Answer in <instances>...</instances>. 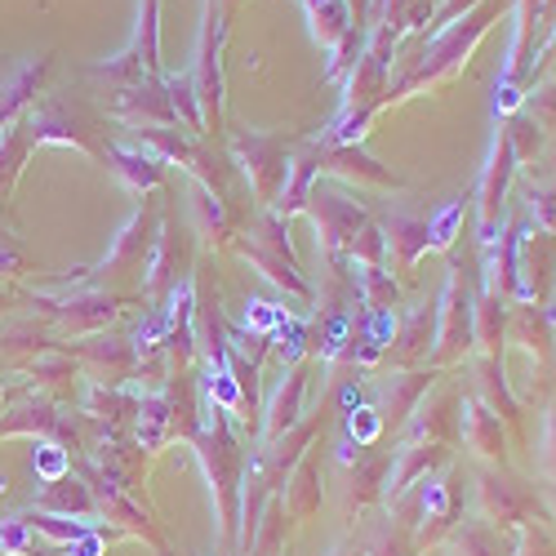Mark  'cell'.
I'll list each match as a JSON object with an SVG mask.
<instances>
[{"label": "cell", "instance_id": "1", "mask_svg": "<svg viewBox=\"0 0 556 556\" xmlns=\"http://www.w3.org/2000/svg\"><path fill=\"white\" fill-rule=\"evenodd\" d=\"M0 547L18 556V552L27 547V534H23V526H14V521H10V526H0Z\"/></svg>", "mask_w": 556, "mask_h": 556}]
</instances>
